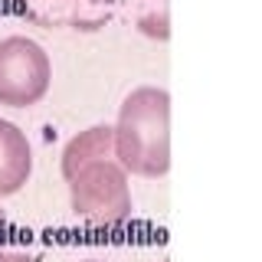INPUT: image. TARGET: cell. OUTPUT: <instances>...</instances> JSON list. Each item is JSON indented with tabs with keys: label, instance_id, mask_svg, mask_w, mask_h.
Masks as SVG:
<instances>
[{
	"label": "cell",
	"instance_id": "6da1fadb",
	"mask_svg": "<svg viewBox=\"0 0 262 262\" xmlns=\"http://www.w3.org/2000/svg\"><path fill=\"white\" fill-rule=\"evenodd\" d=\"M115 161L125 174L164 177L170 170V95L161 85H138L118 108Z\"/></svg>",
	"mask_w": 262,
	"mask_h": 262
},
{
	"label": "cell",
	"instance_id": "7a4b0ae2",
	"mask_svg": "<svg viewBox=\"0 0 262 262\" xmlns=\"http://www.w3.org/2000/svg\"><path fill=\"white\" fill-rule=\"evenodd\" d=\"M72 213L92 226H118L131 216L128 174L115 158L92 161L69 180Z\"/></svg>",
	"mask_w": 262,
	"mask_h": 262
},
{
	"label": "cell",
	"instance_id": "3957f363",
	"mask_svg": "<svg viewBox=\"0 0 262 262\" xmlns=\"http://www.w3.org/2000/svg\"><path fill=\"white\" fill-rule=\"evenodd\" d=\"M53 66L46 49L30 36H4L0 39V105L30 108L49 92Z\"/></svg>",
	"mask_w": 262,
	"mask_h": 262
},
{
	"label": "cell",
	"instance_id": "277c9868",
	"mask_svg": "<svg viewBox=\"0 0 262 262\" xmlns=\"http://www.w3.org/2000/svg\"><path fill=\"white\" fill-rule=\"evenodd\" d=\"M30 23L46 30L95 33L115 16V0H16Z\"/></svg>",
	"mask_w": 262,
	"mask_h": 262
},
{
	"label": "cell",
	"instance_id": "5b68a950",
	"mask_svg": "<svg viewBox=\"0 0 262 262\" xmlns=\"http://www.w3.org/2000/svg\"><path fill=\"white\" fill-rule=\"evenodd\" d=\"M33 174V147L13 121L0 118V196L20 193Z\"/></svg>",
	"mask_w": 262,
	"mask_h": 262
},
{
	"label": "cell",
	"instance_id": "8992f818",
	"mask_svg": "<svg viewBox=\"0 0 262 262\" xmlns=\"http://www.w3.org/2000/svg\"><path fill=\"white\" fill-rule=\"evenodd\" d=\"M105 158H115V135L108 125H92V128L79 131L62 147V177L72 180L76 170H82L92 161H105Z\"/></svg>",
	"mask_w": 262,
	"mask_h": 262
},
{
	"label": "cell",
	"instance_id": "52a82bcc",
	"mask_svg": "<svg viewBox=\"0 0 262 262\" xmlns=\"http://www.w3.org/2000/svg\"><path fill=\"white\" fill-rule=\"evenodd\" d=\"M135 27L147 39L167 43L170 39V0H131Z\"/></svg>",
	"mask_w": 262,
	"mask_h": 262
},
{
	"label": "cell",
	"instance_id": "ba28073f",
	"mask_svg": "<svg viewBox=\"0 0 262 262\" xmlns=\"http://www.w3.org/2000/svg\"><path fill=\"white\" fill-rule=\"evenodd\" d=\"M0 262H39V256L23 252V249H4V246H0Z\"/></svg>",
	"mask_w": 262,
	"mask_h": 262
},
{
	"label": "cell",
	"instance_id": "9c48e42d",
	"mask_svg": "<svg viewBox=\"0 0 262 262\" xmlns=\"http://www.w3.org/2000/svg\"><path fill=\"white\" fill-rule=\"evenodd\" d=\"M7 229V216H4V210H0V233Z\"/></svg>",
	"mask_w": 262,
	"mask_h": 262
},
{
	"label": "cell",
	"instance_id": "30bf717a",
	"mask_svg": "<svg viewBox=\"0 0 262 262\" xmlns=\"http://www.w3.org/2000/svg\"><path fill=\"white\" fill-rule=\"evenodd\" d=\"M85 262H102V259H85Z\"/></svg>",
	"mask_w": 262,
	"mask_h": 262
},
{
	"label": "cell",
	"instance_id": "8fae6325",
	"mask_svg": "<svg viewBox=\"0 0 262 262\" xmlns=\"http://www.w3.org/2000/svg\"><path fill=\"white\" fill-rule=\"evenodd\" d=\"M161 262H170V259H161Z\"/></svg>",
	"mask_w": 262,
	"mask_h": 262
}]
</instances>
